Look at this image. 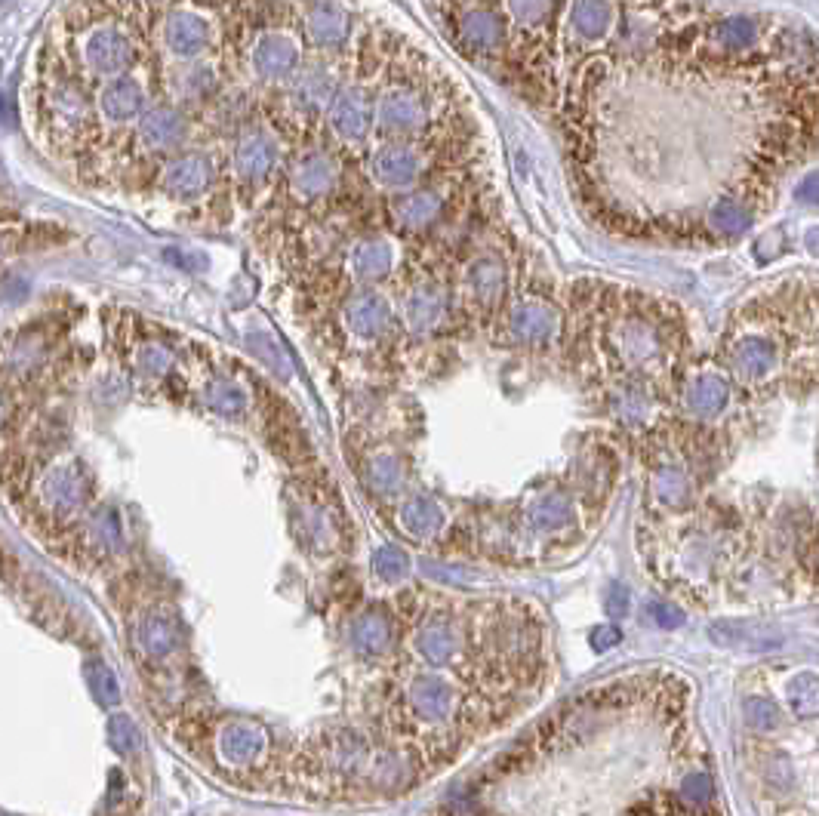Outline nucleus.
<instances>
[{
	"label": "nucleus",
	"mask_w": 819,
	"mask_h": 816,
	"mask_svg": "<svg viewBox=\"0 0 819 816\" xmlns=\"http://www.w3.org/2000/svg\"><path fill=\"white\" fill-rule=\"evenodd\" d=\"M576 102L592 198L616 231L733 244L819 151V37L702 0H616Z\"/></svg>",
	"instance_id": "nucleus-1"
},
{
	"label": "nucleus",
	"mask_w": 819,
	"mask_h": 816,
	"mask_svg": "<svg viewBox=\"0 0 819 816\" xmlns=\"http://www.w3.org/2000/svg\"><path fill=\"white\" fill-rule=\"evenodd\" d=\"M604 352L619 382H638L662 392L678 370L681 324L666 305L626 296L604 327Z\"/></svg>",
	"instance_id": "nucleus-2"
},
{
	"label": "nucleus",
	"mask_w": 819,
	"mask_h": 816,
	"mask_svg": "<svg viewBox=\"0 0 819 816\" xmlns=\"http://www.w3.org/2000/svg\"><path fill=\"white\" fill-rule=\"evenodd\" d=\"M428 124H432V105L416 87H388L376 102V130L382 136H419L422 130H428Z\"/></svg>",
	"instance_id": "nucleus-3"
},
{
	"label": "nucleus",
	"mask_w": 819,
	"mask_h": 816,
	"mask_svg": "<svg viewBox=\"0 0 819 816\" xmlns=\"http://www.w3.org/2000/svg\"><path fill=\"white\" fill-rule=\"evenodd\" d=\"M456 44L475 59H493L509 44V25L493 7H465L453 22Z\"/></svg>",
	"instance_id": "nucleus-4"
},
{
	"label": "nucleus",
	"mask_w": 819,
	"mask_h": 816,
	"mask_svg": "<svg viewBox=\"0 0 819 816\" xmlns=\"http://www.w3.org/2000/svg\"><path fill=\"white\" fill-rule=\"evenodd\" d=\"M84 65L96 77H121L136 65V44L130 41V34L117 25H102L87 34V41L81 47Z\"/></svg>",
	"instance_id": "nucleus-5"
},
{
	"label": "nucleus",
	"mask_w": 819,
	"mask_h": 816,
	"mask_svg": "<svg viewBox=\"0 0 819 816\" xmlns=\"http://www.w3.org/2000/svg\"><path fill=\"white\" fill-rule=\"evenodd\" d=\"M213 22L194 10H173L164 22V47L173 59L198 62L213 50Z\"/></svg>",
	"instance_id": "nucleus-6"
},
{
	"label": "nucleus",
	"mask_w": 819,
	"mask_h": 816,
	"mask_svg": "<svg viewBox=\"0 0 819 816\" xmlns=\"http://www.w3.org/2000/svg\"><path fill=\"white\" fill-rule=\"evenodd\" d=\"M339 185V161L327 148H311L293 161L290 167V191L302 204L321 201Z\"/></svg>",
	"instance_id": "nucleus-7"
},
{
	"label": "nucleus",
	"mask_w": 819,
	"mask_h": 816,
	"mask_svg": "<svg viewBox=\"0 0 819 816\" xmlns=\"http://www.w3.org/2000/svg\"><path fill=\"white\" fill-rule=\"evenodd\" d=\"M450 312H453L450 290L438 281H425V284H416L404 296L401 315H404V324L410 333L428 336V333H438L450 321Z\"/></svg>",
	"instance_id": "nucleus-8"
},
{
	"label": "nucleus",
	"mask_w": 819,
	"mask_h": 816,
	"mask_svg": "<svg viewBox=\"0 0 819 816\" xmlns=\"http://www.w3.org/2000/svg\"><path fill=\"white\" fill-rule=\"evenodd\" d=\"M302 50L296 37L281 31H265L250 50V68L262 81H293L302 71Z\"/></svg>",
	"instance_id": "nucleus-9"
},
{
	"label": "nucleus",
	"mask_w": 819,
	"mask_h": 816,
	"mask_svg": "<svg viewBox=\"0 0 819 816\" xmlns=\"http://www.w3.org/2000/svg\"><path fill=\"white\" fill-rule=\"evenodd\" d=\"M425 173V158L407 142L382 145L370 158V176L385 191H407Z\"/></svg>",
	"instance_id": "nucleus-10"
},
{
	"label": "nucleus",
	"mask_w": 819,
	"mask_h": 816,
	"mask_svg": "<svg viewBox=\"0 0 819 816\" xmlns=\"http://www.w3.org/2000/svg\"><path fill=\"white\" fill-rule=\"evenodd\" d=\"M216 167L204 151H182L161 170V188L179 201H194L213 185Z\"/></svg>",
	"instance_id": "nucleus-11"
},
{
	"label": "nucleus",
	"mask_w": 819,
	"mask_h": 816,
	"mask_svg": "<svg viewBox=\"0 0 819 816\" xmlns=\"http://www.w3.org/2000/svg\"><path fill=\"white\" fill-rule=\"evenodd\" d=\"M281 164V145L268 130H247L231 151V167L241 182H265Z\"/></svg>",
	"instance_id": "nucleus-12"
},
{
	"label": "nucleus",
	"mask_w": 819,
	"mask_h": 816,
	"mask_svg": "<svg viewBox=\"0 0 819 816\" xmlns=\"http://www.w3.org/2000/svg\"><path fill=\"white\" fill-rule=\"evenodd\" d=\"M327 118H330V127L333 133L342 139V142H351V145H358L367 139L370 127L376 124V111L364 93V87L358 84H348V87H339L330 111H327Z\"/></svg>",
	"instance_id": "nucleus-13"
},
{
	"label": "nucleus",
	"mask_w": 819,
	"mask_h": 816,
	"mask_svg": "<svg viewBox=\"0 0 819 816\" xmlns=\"http://www.w3.org/2000/svg\"><path fill=\"white\" fill-rule=\"evenodd\" d=\"M450 204V191L444 185H425L413 188L392 204V219L407 235H419V231L432 228Z\"/></svg>",
	"instance_id": "nucleus-14"
},
{
	"label": "nucleus",
	"mask_w": 819,
	"mask_h": 816,
	"mask_svg": "<svg viewBox=\"0 0 819 816\" xmlns=\"http://www.w3.org/2000/svg\"><path fill=\"white\" fill-rule=\"evenodd\" d=\"M342 321L348 327L351 336H358L364 342L370 339H379L392 330V305L388 299L370 287L351 293L342 305Z\"/></svg>",
	"instance_id": "nucleus-15"
},
{
	"label": "nucleus",
	"mask_w": 819,
	"mask_h": 816,
	"mask_svg": "<svg viewBox=\"0 0 819 816\" xmlns=\"http://www.w3.org/2000/svg\"><path fill=\"white\" fill-rule=\"evenodd\" d=\"M509 336L521 345H549L561 330V315L542 299H524L512 305L509 318H505Z\"/></svg>",
	"instance_id": "nucleus-16"
},
{
	"label": "nucleus",
	"mask_w": 819,
	"mask_h": 816,
	"mask_svg": "<svg viewBox=\"0 0 819 816\" xmlns=\"http://www.w3.org/2000/svg\"><path fill=\"white\" fill-rule=\"evenodd\" d=\"M730 379L727 373L721 370H699L693 373L687 382H684V392H681V401H684V410L696 419H715L727 410L730 404Z\"/></svg>",
	"instance_id": "nucleus-17"
},
{
	"label": "nucleus",
	"mask_w": 819,
	"mask_h": 816,
	"mask_svg": "<svg viewBox=\"0 0 819 816\" xmlns=\"http://www.w3.org/2000/svg\"><path fill=\"white\" fill-rule=\"evenodd\" d=\"M188 139V121L176 105H148L139 118V142L148 151H176Z\"/></svg>",
	"instance_id": "nucleus-18"
},
{
	"label": "nucleus",
	"mask_w": 819,
	"mask_h": 816,
	"mask_svg": "<svg viewBox=\"0 0 819 816\" xmlns=\"http://www.w3.org/2000/svg\"><path fill=\"white\" fill-rule=\"evenodd\" d=\"M465 290L484 312H493V308L502 305L505 293H509V268H505V262L496 253H484L468 262Z\"/></svg>",
	"instance_id": "nucleus-19"
},
{
	"label": "nucleus",
	"mask_w": 819,
	"mask_h": 816,
	"mask_svg": "<svg viewBox=\"0 0 819 816\" xmlns=\"http://www.w3.org/2000/svg\"><path fill=\"white\" fill-rule=\"evenodd\" d=\"M336 93H339L336 77L324 65L302 68L290 84V102L296 111L305 114V118H315V114H321V111H330Z\"/></svg>",
	"instance_id": "nucleus-20"
},
{
	"label": "nucleus",
	"mask_w": 819,
	"mask_h": 816,
	"mask_svg": "<svg viewBox=\"0 0 819 816\" xmlns=\"http://www.w3.org/2000/svg\"><path fill=\"white\" fill-rule=\"evenodd\" d=\"M99 111L108 124L124 127L133 118H142L145 111V87L130 74L111 77L105 81V87L99 90Z\"/></svg>",
	"instance_id": "nucleus-21"
},
{
	"label": "nucleus",
	"mask_w": 819,
	"mask_h": 816,
	"mask_svg": "<svg viewBox=\"0 0 819 816\" xmlns=\"http://www.w3.org/2000/svg\"><path fill=\"white\" fill-rule=\"evenodd\" d=\"M395 268V247L388 238H361L348 250V275L358 284H373L392 275Z\"/></svg>",
	"instance_id": "nucleus-22"
},
{
	"label": "nucleus",
	"mask_w": 819,
	"mask_h": 816,
	"mask_svg": "<svg viewBox=\"0 0 819 816\" xmlns=\"http://www.w3.org/2000/svg\"><path fill=\"white\" fill-rule=\"evenodd\" d=\"M47 114L50 121L62 130H81L87 127L93 105L87 99V93L81 90V84L74 81H56L47 90Z\"/></svg>",
	"instance_id": "nucleus-23"
},
{
	"label": "nucleus",
	"mask_w": 819,
	"mask_h": 816,
	"mask_svg": "<svg viewBox=\"0 0 819 816\" xmlns=\"http://www.w3.org/2000/svg\"><path fill=\"white\" fill-rule=\"evenodd\" d=\"M302 25H305L308 44L318 47V50H336V47H342L348 41V31H351L348 13L339 10L336 4L311 7Z\"/></svg>",
	"instance_id": "nucleus-24"
},
{
	"label": "nucleus",
	"mask_w": 819,
	"mask_h": 816,
	"mask_svg": "<svg viewBox=\"0 0 819 816\" xmlns=\"http://www.w3.org/2000/svg\"><path fill=\"white\" fill-rule=\"evenodd\" d=\"M690 496H693V484L681 462L666 459L650 472V499L662 505V509H681V505L690 502Z\"/></svg>",
	"instance_id": "nucleus-25"
},
{
	"label": "nucleus",
	"mask_w": 819,
	"mask_h": 816,
	"mask_svg": "<svg viewBox=\"0 0 819 816\" xmlns=\"http://www.w3.org/2000/svg\"><path fill=\"white\" fill-rule=\"evenodd\" d=\"M712 641L721 647H746V650H773L783 644V635L776 629L758 626V623H721L712 632Z\"/></svg>",
	"instance_id": "nucleus-26"
},
{
	"label": "nucleus",
	"mask_w": 819,
	"mask_h": 816,
	"mask_svg": "<svg viewBox=\"0 0 819 816\" xmlns=\"http://www.w3.org/2000/svg\"><path fill=\"white\" fill-rule=\"evenodd\" d=\"M219 746H222V755H225L228 764L244 767L262 752L265 733L259 727H253V724H231V727H225V736H222Z\"/></svg>",
	"instance_id": "nucleus-27"
},
{
	"label": "nucleus",
	"mask_w": 819,
	"mask_h": 816,
	"mask_svg": "<svg viewBox=\"0 0 819 816\" xmlns=\"http://www.w3.org/2000/svg\"><path fill=\"white\" fill-rule=\"evenodd\" d=\"M505 10H509V19L518 28L536 31L542 25H549L558 13V0H505Z\"/></svg>",
	"instance_id": "nucleus-28"
},
{
	"label": "nucleus",
	"mask_w": 819,
	"mask_h": 816,
	"mask_svg": "<svg viewBox=\"0 0 819 816\" xmlns=\"http://www.w3.org/2000/svg\"><path fill=\"white\" fill-rule=\"evenodd\" d=\"M789 706H792V715L801 721H810L819 715V675L801 672L789 681Z\"/></svg>",
	"instance_id": "nucleus-29"
},
{
	"label": "nucleus",
	"mask_w": 819,
	"mask_h": 816,
	"mask_svg": "<svg viewBox=\"0 0 819 816\" xmlns=\"http://www.w3.org/2000/svg\"><path fill=\"white\" fill-rule=\"evenodd\" d=\"M351 641H355L358 650L382 653L388 644H392V626H388V619H385V616L367 613L364 619H358L355 629H351Z\"/></svg>",
	"instance_id": "nucleus-30"
},
{
	"label": "nucleus",
	"mask_w": 819,
	"mask_h": 816,
	"mask_svg": "<svg viewBox=\"0 0 819 816\" xmlns=\"http://www.w3.org/2000/svg\"><path fill=\"white\" fill-rule=\"evenodd\" d=\"M204 404L219 416H241L244 407H247V395H244L241 385L219 379V382H210L204 388Z\"/></svg>",
	"instance_id": "nucleus-31"
},
{
	"label": "nucleus",
	"mask_w": 819,
	"mask_h": 816,
	"mask_svg": "<svg viewBox=\"0 0 819 816\" xmlns=\"http://www.w3.org/2000/svg\"><path fill=\"white\" fill-rule=\"evenodd\" d=\"M441 521H444L441 509H438L435 502H428V499H410L404 509H401V524H407L410 533H416V536H425V533L438 530Z\"/></svg>",
	"instance_id": "nucleus-32"
},
{
	"label": "nucleus",
	"mask_w": 819,
	"mask_h": 816,
	"mask_svg": "<svg viewBox=\"0 0 819 816\" xmlns=\"http://www.w3.org/2000/svg\"><path fill=\"white\" fill-rule=\"evenodd\" d=\"M219 90V77L210 65H191L179 74V93L185 99H207Z\"/></svg>",
	"instance_id": "nucleus-33"
},
{
	"label": "nucleus",
	"mask_w": 819,
	"mask_h": 816,
	"mask_svg": "<svg viewBox=\"0 0 819 816\" xmlns=\"http://www.w3.org/2000/svg\"><path fill=\"white\" fill-rule=\"evenodd\" d=\"M743 715H746L749 727L761 730V733L776 730L779 721H783V712H779V706L773 703L770 696H746L743 699Z\"/></svg>",
	"instance_id": "nucleus-34"
},
{
	"label": "nucleus",
	"mask_w": 819,
	"mask_h": 816,
	"mask_svg": "<svg viewBox=\"0 0 819 816\" xmlns=\"http://www.w3.org/2000/svg\"><path fill=\"white\" fill-rule=\"evenodd\" d=\"M170 367H173V355H170V348H167V345H161V342H145V345L139 348V355H136V370H139L142 376H148V379L164 376V373H170Z\"/></svg>",
	"instance_id": "nucleus-35"
},
{
	"label": "nucleus",
	"mask_w": 819,
	"mask_h": 816,
	"mask_svg": "<svg viewBox=\"0 0 819 816\" xmlns=\"http://www.w3.org/2000/svg\"><path fill=\"white\" fill-rule=\"evenodd\" d=\"M108 736H111L114 749H121V752H136L139 749V730H136V724L130 718H111Z\"/></svg>",
	"instance_id": "nucleus-36"
},
{
	"label": "nucleus",
	"mask_w": 819,
	"mask_h": 816,
	"mask_svg": "<svg viewBox=\"0 0 819 816\" xmlns=\"http://www.w3.org/2000/svg\"><path fill=\"white\" fill-rule=\"evenodd\" d=\"M373 567H376V573L385 576V579H398V576L407 573V555L398 552V549H379V552L373 555Z\"/></svg>",
	"instance_id": "nucleus-37"
},
{
	"label": "nucleus",
	"mask_w": 819,
	"mask_h": 816,
	"mask_svg": "<svg viewBox=\"0 0 819 816\" xmlns=\"http://www.w3.org/2000/svg\"><path fill=\"white\" fill-rule=\"evenodd\" d=\"M90 681H93V690L99 696V703H105V706H111L114 699L121 696V687H117V681H114V672L105 669V666H96L90 672Z\"/></svg>",
	"instance_id": "nucleus-38"
},
{
	"label": "nucleus",
	"mask_w": 819,
	"mask_h": 816,
	"mask_svg": "<svg viewBox=\"0 0 819 816\" xmlns=\"http://www.w3.org/2000/svg\"><path fill=\"white\" fill-rule=\"evenodd\" d=\"M647 616L653 619L656 626H662V629H678L684 623V613L675 604H669V601H650L647 604Z\"/></svg>",
	"instance_id": "nucleus-39"
},
{
	"label": "nucleus",
	"mask_w": 819,
	"mask_h": 816,
	"mask_svg": "<svg viewBox=\"0 0 819 816\" xmlns=\"http://www.w3.org/2000/svg\"><path fill=\"white\" fill-rule=\"evenodd\" d=\"M607 610L613 613V619H622L629 613V592L622 589V586H613L610 592V601H607Z\"/></svg>",
	"instance_id": "nucleus-40"
},
{
	"label": "nucleus",
	"mask_w": 819,
	"mask_h": 816,
	"mask_svg": "<svg viewBox=\"0 0 819 816\" xmlns=\"http://www.w3.org/2000/svg\"><path fill=\"white\" fill-rule=\"evenodd\" d=\"M616 641H619V629H613V626L595 629V635H592V644H595V650H607V647H613Z\"/></svg>",
	"instance_id": "nucleus-41"
},
{
	"label": "nucleus",
	"mask_w": 819,
	"mask_h": 816,
	"mask_svg": "<svg viewBox=\"0 0 819 816\" xmlns=\"http://www.w3.org/2000/svg\"><path fill=\"white\" fill-rule=\"evenodd\" d=\"M816 552H819V549H816Z\"/></svg>",
	"instance_id": "nucleus-42"
}]
</instances>
